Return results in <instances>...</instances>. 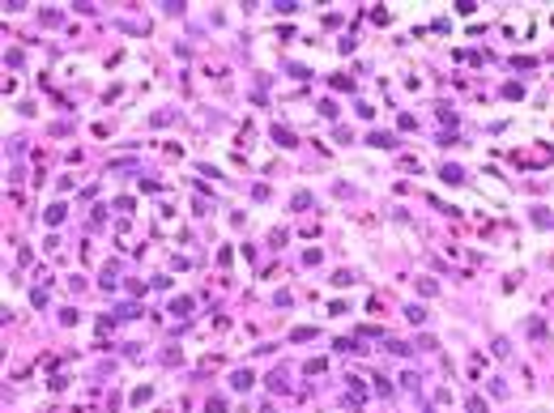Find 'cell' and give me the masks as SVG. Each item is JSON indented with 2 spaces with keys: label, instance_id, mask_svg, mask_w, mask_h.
I'll list each match as a JSON object with an SVG mask.
<instances>
[{
  "label": "cell",
  "instance_id": "8",
  "mask_svg": "<svg viewBox=\"0 0 554 413\" xmlns=\"http://www.w3.org/2000/svg\"><path fill=\"white\" fill-rule=\"evenodd\" d=\"M205 409H209V413H226V400H222V396H209V405H205Z\"/></svg>",
  "mask_w": 554,
  "mask_h": 413
},
{
  "label": "cell",
  "instance_id": "3",
  "mask_svg": "<svg viewBox=\"0 0 554 413\" xmlns=\"http://www.w3.org/2000/svg\"><path fill=\"white\" fill-rule=\"evenodd\" d=\"M273 141H277V145H286V149H290V145H294V132H286V128H273Z\"/></svg>",
  "mask_w": 554,
  "mask_h": 413
},
{
  "label": "cell",
  "instance_id": "1",
  "mask_svg": "<svg viewBox=\"0 0 554 413\" xmlns=\"http://www.w3.org/2000/svg\"><path fill=\"white\" fill-rule=\"evenodd\" d=\"M367 141L375 145V149H392V145H396V137H392V132H371Z\"/></svg>",
  "mask_w": 554,
  "mask_h": 413
},
{
  "label": "cell",
  "instance_id": "2",
  "mask_svg": "<svg viewBox=\"0 0 554 413\" xmlns=\"http://www.w3.org/2000/svg\"><path fill=\"white\" fill-rule=\"evenodd\" d=\"M171 315H192V298H175L171 302Z\"/></svg>",
  "mask_w": 554,
  "mask_h": 413
},
{
  "label": "cell",
  "instance_id": "10",
  "mask_svg": "<svg viewBox=\"0 0 554 413\" xmlns=\"http://www.w3.org/2000/svg\"><path fill=\"white\" fill-rule=\"evenodd\" d=\"M469 413H486V405H482V400L473 396V400H469Z\"/></svg>",
  "mask_w": 554,
  "mask_h": 413
},
{
  "label": "cell",
  "instance_id": "4",
  "mask_svg": "<svg viewBox=\"0 0 554 413\" xmlns=\"http://www.w3.org/2000/svg\"><path fill=\"white\" fill-rule=\"evenodd\" d=\"M443 179H448V184H461V179H465V171H461V166H452V162H448V166H443Z\"/></svg>",
  "mask_w": 554,
  "mask_h": 413
},
{
  "label": "cell",
  "instance_id": "9",
  "mask_svg": "<svg viewBox=\"0 0 554 413\" xmlns=\"http://www.w3.org/2000/svg\"><path fill=\"white\" fill-rule=\"evenodd\" d=\"M320 115H329V119H333V115H337V102H333V98H324V102H320Z\"/></svg>",
  "mask_w": 554,
  "mask_h": 413
},
{
  "label": "cell",
  "instance_id": "6",
  "mask_svg": "<svg viewBox=\"0 0 554 413\" xmlns=\"http://www.w3.org/2000/svg\"><path fill=\"white\" fill-rule=\"evenodd\" d=\"M251 379H256L251 371H235V379H231V383H235V388H251Z\"/></svg>",
  "mask_w": 554,
  "mask_h": 413
},
{
  "label": "cell",
  "instance_id": "7",
  "mask_svg": "<svg viewBox=\"0 0 554 413\" xmlns=\"http://www.w3.org/2000/svg\"><path fill=\"white\" fill-rule=\"evenodd\" d=\"M47 222H52V226L64 222V204H52V209H47Z\"/></svg>",
  "mask_w": 554,
  "mask_h": 413
},
{
  "label": "cell",
  "instance_id": "5",
  "mask_svg": "<svg viewBox=\"0 0 554 413\" xmlns=\"http://www.w3.org/2000/svg\"><path fill=\"white\" fill-rule=\"evenodd\" d=\"M269 388H273V392H286V371H273L269 375Z\"/></svg>",
  "mask_w": 554,
  "mask_h": 413
}]
</instances>
